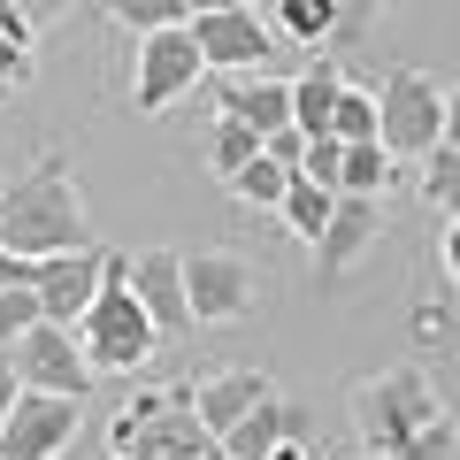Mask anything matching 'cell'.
Segmentation results:
<instances>
[{
    "label": "cell",
    "instance_id": "18",
    "mask_svg": "<svg viewBox=\"0 0 460 460\" xmlns=\"http://www.w3.org/2000/svg\"><path fill=\"white\" fill-rule=\"evenodd\" d=\"M392 177H399V162L384 154V138L345 146V162H338V192H353V199H384V192H392Z\"/></svg>",
    "mask_w": 460,
    "mask_h": 460
},
{
    "label": "cell",
    "instance_id": "21",
    "mask_svg": "<svg viewBox=\"0 0 460 460\" xmlns=\"http://www.w3.org/2000/svg\"><path fill=\"white\" fill-rule=\"evenodd\" d=\"M277 31L299 47H323V39H338V0H277Z\"/></svg>",
    "mask_w": 460,
    "mask_h": 460
},
{
    "label": "cell",
    "instance_id": "8",
    "mask_svg": "<svg viewBox=\"0 0 460 460\" xmlns=\"http://www.w3.org/2000/svg\"><path fill=\"white\" fill-rule=\"evenodd\" d=\"M77 429H84V399L16 392V407L0 422V460H62Z\"/></svg>",
    "mask_w": 460,
    "mask_h": 460
},
{
    "label": "cell",
    "instance_id": "29",
    "mask_svg": "<svg viewBox=\"0 0 460 460\" xmlns=\"http://www.w3.org/2000/svg\"><path fill=\"white\" fill-rule=\"evenodd\" d=\"M261 154H269L277 169H292V177H299V154H307V131H292V123H284V131H269V138H261Z\"/></svg>",
    "mask_w": 460,
    "mask_h": 460
},
{
    "label": "cell",
    "instance_id": "11",
    "mask_svg": "<svg viewBox=\"0 0 460 460\" xmlns=\"http://www.w3.org/2000/svg\"><path fill=\"white\" fill-rule=\"evenodd\" d=\"M376 238H384V199H353V192H338V208H330L323 238H314V277H323V284H345Z\"/></svg>",
    "mask_w": 460,
    "mask_h": 460
},
{
    "label": "cell",
    "instance_id": "35",
    "mask_svg": "<svg viewBox=\"0 0 460 460\" xmlns=\"http://www.w3.org/2000/svg\"><path fill=\"white\" fill-rule=\"evenodd\" d=\"M438 261H445V277L460 284V215H453V223H445V238H438Z\"/></svg>",
    "mask_w": 460,
    "mask_h": 460
},
{
    "label": "cell",
    "instance_id": "22",
    "mask_svg": "<svg viewBox=\"0 0 460 460\" xmlns=\"http://www.w3.org/2000/svg\"><path fill=\"white\" fill-rule=\"evenodd\" d=\"M223 184L246 199V208H284V192H292V169H277L269 154H253V162H246V169H230Z\"/></svg>",
    "mask_w": 460,
    "mask_h": 460
},
{
    "label": "cell",
    "instance_id": "30",
    "mask_svg": "<svg viewBox=\"0 0 460 460\" xmlns=\"http://www.w3.org/2000/svg\"><path fill=\"white\" fill-rule=\"evenodd\" d=\"M0 39H8V47H23V54L39 47V31H31V16H23L16 0H0Z\"/></svg>",
    "mask_w": 460,
    "mask_h": 460
},
{
    "label": "cell",
    "instance_id": "12",
    "mask_svg": "<svg viewBox=\"0 0 460 460\" xmlns=\"http://www.w3.org/2000/svg\"><path fill=\"white\" fill-rule=\"evenodd\" d=\"M100 269H108V246L47 253V261H39V277H31L39 314H47V323H62V330H77V314L93 307V292H100Z\"/></svg>",
    "mask_w": 460,
    "mask_h": 460
},
{
    "label": "cell",
    "instance_id": "13",
    "mask_svg": "<svg viewBox=\"0 0 460 460\" xmlns=\"http://www.w3.org/2000/svg\"><path fill=\"white\" fill-rule=\"evenodd\" d=\"M131 292H138V307H146V323L162 330V338L192 330V307H184V253H169V246L131 253Z\"/></svg>",
    "mask_w": 460,
    "mask_h": 460
},
{
    "label": "cell",
    "instance_id": "33",
    "mask_svg": "<svg viewBox=\"0 0 460 460\" xmlns=\"http://www.w3.org/2000/svg\"><path fill=\"white\" fill-rule=\"evenodd\" d=\"M31 277H39V261H23V253H8V246H0V292H23Z\"/></svg>",
    "mask_w": 460,
    "mask_h": 460
},
{
    "label": "cell",
    "instance_id": "39",
    "mask_svg": "<svg viewBox=\"0 0 460 460\" xmlns=\"http://www.w3.org/2000/svg\"><path fill=\"white\" fill-rule=\"evenodd\" d=\"M192 16H215V8H246V0H184Z\"/></svg>",
    "mask_w": 460,
    "mask_h": 460
},
{
    "label": "cell",
    "instance_id": "1",
    "mask_svg": "<svg viewBox=\"0 0 460 460\" xmlns=\"http://www.w3.org/2000/svg\"><path fill=\"white\" fill-rule=\"evenodd\" d=\"M0 246L23 253V261L93 246V215H84V192H77V177H69L62 146H47L8 192H0Z\"/></svg>",
    "mask_w": 460,
    "mask_h": 460
},
{
    "label": "cell",
    "instance_id": "2",
    "mask_svg": "<svg viewBox=\"0 0 460 460\" xmlns=\"http://www.w3.org/2000/svg\"><path fill=\"white\" fill-rule=\"evenodd\" d=\"M77 353L93 361V376H138L162 353V330L146 323V307L131 292V253H108L93 307L77 314Z\"/></svg>",
    "mask_w": 460,
    "mask_h": 460
},
{
    "label": "cell",
    "instance_id": "28",
    "mask_svg": "<svg viewBox=\"0 0 460 460\" xmlns=\"http://www.w3.org/2000/svg\"><path fill=\"white\" fill-rule=\"evenodd\" d=\"M338 162H345L338 138H307V154H299V177H314L323 192H338Z\"/></svg>",
    "mask_w": 460,
    "mask_h": 460
},
{
    "label": "cell",
    "instance_id": "26",
    "mask_svg": "<svg viewBox=\"0 0 460 460\" xmlns=\"http://www.w3.org/2000/svg\"><path fill=\"white\" fill-rule=\"evenodd\" d=\"M376 460H460V422L438 414V422H422L407 445H392V453H376Z\"/></svg>",
    "mask_w": 460,
    "mask_h": 460
},
{
    "label": "cell",
    "instance_id": "38",
    "mask_svg": "<svg viewBox=\"0 0 460 460\" xmlns=\"http://www.w3.org/2000/svg\"><path fill=\"white\" fill-rule=\"evenodd\" d=\"M269 460H314V453H307V438H284V445H277Z\"/></svg>",
    "mask_w": 460,
    "mask_h": 460
},
{
    "label": "cell",
    "instance_id": "19",
    "mask_svg": "<svg viewBox=\"0 0 460 460\" xmlns=\"http://www.w3.org/2000/svg\"><path fill=\"white\" fill-rule=\"evenodd\" d=\"M422 208L453 223L460 215V146H429L422 154Z\"/></svg>",
    "mask_w": 460,
    "mask_h": 460
},
{
    "label": "cell",
    "instance_id": "27",
    "mask_svg": "<svg viewBox=\"0 0 460 460\" xmlns=\"http://www.w3.org/2000/svg\"><path fill=\"white\" fill-rule=\"evenodd\" d=\"M31 323H47V314H39V292H31V284H23V292H0V345H16Z\"/></svg>",
    "mask_w": 460,
    "mask_h": 460
},
{
    "label": "cell",
    "instance_id": "23",
    "mask_svg": "<svg viewBox=\"0 0 460 460\" xmlns=\"http://www.w3.org/2000/svg\"><path fill=\"white\" fill-rule=\"evenodd\" d=\"M253 154H261V131H246L238 115H215V131H208V169H215V177L246 169Z\"/></svg>",
    "mask_w": 460,
    "mask_h": 460
},
{
    "label": "cell",
    "instance_id": "40",
    "mask_svg": "<svg viewBox=\"0 0 460 460\" xmlns=\"http://www.w3.org/2000/svg\"><path fill=\"white\" fill-rule=\"evenodd\" d=\"M108 460H123V453H108Z\"/></svg>",
    "mask_w": 460,
    "mask_h": 460
},
{
    "label": "cell",
    "instance_id": "25",
    "mask_svg": "<svg viewBox=\"0 0 460 460\" xmlns=\"http://www.w3.org/2000/svg\"><path fill=\"white\" fill-rule=\"evenodd\" d=\"M330 138H338V146H361V138H376V93L345 84L338 108H330Z\"/></svg>",
    "mask_w": 460,
    "mask_h": 460
},
{
    "label": "cell",
    "instance_id": "34",
    "mask_svg": "<svg viewBox=\"0 0 460 460\" xmlns=\"http://www.w3.org/2000/svg\"><path fill=\"white\" fill-rule=\"evenodd\" d=\"M23 16H31V31H47V23H62L69 8H77V0H16Z\"/></svg>",
    "mask_w": 460,
    "mask_h": 460
},
{
    "label": "cell",
    "instance_id": "36",
    "mask_svg": "<svg viewBox=\"0 0 460 460\" xmlns=\"http://www.w3.org/2000/svg\"><path fill=\"white\" fill-rule=\"evenodd\" d=\"M438 146H460V77H453V93H445V138Z\"/></svg>",
    "mask_w": 460,
    "mask_h": 460
},
{
    "label": "cell",
    "instance_id": "37",
    "mask_svg": "<svg viewBox=\"0 0 460 460\" xmlns=\"http://www.w3.org/2000/svg\"><path fill=\"white\" fill-rule=\"evenodd\" d=\"M16 392H23V384H16V361L0 353V422H8V407H16Z\"/></svg>",
    "mask_w": 460,
    "mask_h": 460
},
{
    "label": "cell",
    "instance_id": "14",
    "mask_svg": "<svg viewBox=\"0 0 460 460\" xmlns=\"http://www.w3.org/2000/svg\"><path fill=\"white\" fill-rule=\"evenodd\" d=\"M261 399H277V384H269L261 368H223V376L192 384V414H199V429H215V438H223L238 414H253Z\"/></svg>",
    "mask_w": 460,
    "mask_h": 460
},
{
    "label": "cell",
    "instance_id": "15",
    "mask_svg": "<svg viewBox=\"0 0 460 460\" xmlns=\"http://www.w3.org/2000/svg\"><path fill=\"white\" fill-rule=\"evenodd\" d=\"M284 438H307V407H292V399L277 392V399H261L253 414H238V422L223 429V453L230 460H269Z\"/></svg>",
    "mask_w": 460,
    "mask_h": 460
},
{
    "label": "cell",
    "instance_id": "4",
    "mask_svg": "<svg viewBox=\"0 0 460 460\" xmlns=\"http://www.w3.org/2000/svg\"><path fill=\"white\" fill-rule=\"evenodd\" d=\"M438 414H445V399H438V384H429V368H414V361H392V368H376V376L353 384V438H361V460L407 445L414 429L438 422Z\"/></svg>",
    "mask_w": 460,
    "mask_h": 460
},
{
    "label": "cell",
    "instance_id": "16",
    "mask_svg": "<svg viewBox=\"0 0 460 460\" xmlns=\"http://www.w3.org/2000/svg\"><path fill=\"white\" fill-rule=\"evenodd\" d=\"M223 115H238L246 131H261V138H269V131H284V123H292V84L253 69V77L223 84Z\"/></svg>",
    "mask_w": 460,
    "mask_h": 460
},
{
    "label": "cell",
    "instance_id": "31",
    "mask_svg": "<svg viewBox=\"0 0 460 460\" xmlns=\"http://www.w3.org/2000/svg\"><path fill=\"white\" fill-rule=\"evenodd\" d=\"M16 84H31V54L0 39V93H16Z\"/></svg>",
    "mask_w": 460,
    "mask_h": 460
},
{
    "label": "cell",
    "instance_id": "17",
    "mask_svg": "<svg viewBox=\"0 0 460 460\" xmlns=\"http://www.w3.org/2000/svg\"><path fill=\"white\" fill-rule=\"evenodd\" d=\"M338 93H345V69L330 62V54H314V62L292 77V131L330 138V108H338Z\"/></svg>",
    "mask_w": 460,
    "mask_h": 460
},
{
    "label": "cell",
    "instance_id": "7",
    "mask_svg": "<svg viewBox=\"0 0 460 460\" xmlns=\"http://www.w3.org/2000/svg\"><path fill=\"white\" fill-rule=\"evenodd\" d=\"M16 361V384L23 392H54V399H84L93 392V361L77 353V330L62 323H31L16 345H0Z\"/></svg>",
    "mask_w": 460,
    "mask_h": 460
},
{
    "label": "cell",
    "instance_id": "32",
    "mask_svg": "<svg viewBox=\"0 0 460 460\" xmlns=\"http://www.w3.org/2000/svg\"><path fill=\"white\" fill-rule=\"evenodd\" d=\"M376 8H384V0H338V39H361Z\"/></svg>",
    "mask_w": 460,
    "mask_h": 460
},
{
    "label": "cell",
    "instance_id": "5",
    "mask_svg": "<svg viewBox=\"0 0 460 460\" xmlns=\"http://www.w3.org/2000/svg\"><path fill=\"white\" fill-rule=\"evenodd\" d=\"M376 138L392 162H422L445 138V84L422 77V69H392L376 84Z\"/></svg>",
    "mask_w": 460,
    "mask_h": 460
},
{
    "label": "cell",
    "instance_id": "3",
    "mask_svg": "<svg viewBox=\"0 0 460 460\" xmlns=\"http://www.w3.org/2000/svg\"><path fill=\"white\" fill-rule=\"evenodd\" d=\"M108 445L123 460H230L215 429H199L192 414V384L177 392H131L123 414L108 422Z\"/></svg>",
    "mask_w": 460,
    "mask_h": 460
},
{
    "label": "cell",
    "instance_id": "6",
    "mask_svg": "<svg viewBox=\"0 0 460 460\" xmlns=\"http://www.w3.org/2000/svg\"><path fill=\"white\" fill-rule=\"evenodd\" d=\"M184 307H192L199 330H223V323H246L261 307V277H253L246 253H184Z\"/></svg>",
    "mask_w": 460,
    "mask_h": 460
},
{
    "label": "cell",
    "instance_id": "24",
    "mask_svg": "<svg viewBox=\"0 0 460 460\" xmlns=\"http://www.w3.org/2000/svg\"><path fill=\"white\" fill-rule=\"evenodd\" d=\"M108 16L123 23V31H177V23H192V8L184 0H108Z\"/></svg>",
    "mask_w": 460,
    "mask_h": 460
},
{
    "label": "cell",
    "instance_id": "10",
    "mask_svg": "<svg viewBox=\"0 0 460 460\" xmlns=\"http://www.w3.org/2000/svg\"><path fill=\"white\" fill-rule=\"evenodd\" d=\"M208 69H230V77H253V69L277 54V23H261L253 8H215V16H192L184 23Z\"/></svg>",
    "mask_w": 460,
    "mask_h": 460
},
{
    "label": "cell",
    "instance_id": "20",
    "mask_svg": "<svg viewBox=\"0 0 460 460\" xmlns=\"http://www.w3.org/2000/svg\"><path fill=\"white\" fill-rule=\"evenodd\" d=\"M330 208H338V192H323V184H314V177H292V192H284V223H292V238H307V246H314V238H323V223H330Z\"/></svg>",
    "mask_w": 460,
    "mask_h": 460
},
{
    "label": "cell",
    "instance_id": "9",
    "mask_svg": "<svg viewBox=\"0 0 460 460\" xmlns=\"http://www.w3.org/2000/svg\"><path fill=\"white\" fill-rule=\"evenodd\" d=\"M199 69H208V62H199V47H192L184 23H177V31H146V39H138V69H131V108L138 115H162L169 100H184L199 84Z\"/></svg>",
    "mask_w": 460,
    "mask_h": 460
}]
</instances>
